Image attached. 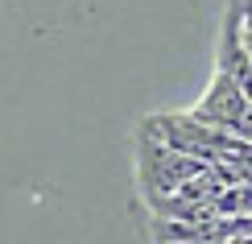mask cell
Listing matches in <instances>:
<instances>
[{"label": "cell", "instance_id": "cell-1", "mask_svg": "<svg viewBox=\"0 0 252 244\" xmlns=\"http://www.w3.org/2000/svg\"><path fill=\"white\" fill-rule=\"evenodd\" d=\"M203 170H211V166H203V162H194V157L170 149L149 124H141V133H136V182H141L145 203L178 195V190L190 182V178H198Z\"/></svg>", "mask_w": 252, "mask_h": 244}]
</instances>
